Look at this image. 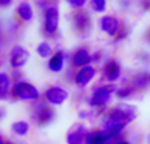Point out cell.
<instances>
[{
	"label": "cell",
	"instance_id": "d4e9b609",
	"mask_svg": "<svg viewBox=\"0 0 150 144\" xmlns=\"http://www.w3.org/2000/svg\"><path fill=\"white\" fill-rule=\"evenodd\" d=\"M0 144H4V143H3V140H1V139H0Z\"/></svg>",
	"mask_w": 150,
	"mask_h": 144
},
{
	"label": "cell",
	"instance_id": "4316f807",
	"mask_svg": "<svg viewBox=\"0 0 150 144\" xmlns=\"http://www.w3.org/2000/svg\"><path fill=\"white\" fill-rule=\"evenodd\" d=\"M0 40H1V33H0Z\"/></svg>",
	"mask_w": 150,
	"mask_h": 144
},
{
	"label": "cell",
	"instance_id": "8fae6325",
	"mask_svg": "<svg viewBox=\"0 0 150 144\" xmlns=\"http://www.w3.org/2000/svg\"><path fill=\"white\" fill-rule=\"evenodd\" d=\"M109 140H111V138L103 130V131L88 132L87 138H86V144H108Z\"/></svg>",
	"mask_w": 150,
	"mask_h": 144
},
{
	"label": "cell",
	"instance_id": "603a6c76",
	"mask_svg": "<svg viewBox=\"0 0 150 144\" xmlns=\"http://www.w3.org/2000/svg\"><path fill=\"white\" fill-rule=\"evenodd\" d=\"M12 3V0H0V4L1 5H9Z\"/></svg>",
	"mask_w": 150,
	"mask_h": 144
},
{
	"label": "cell",
	"instance_id": "d6986e66",
	"mask_svg": "<svg viewBox=\"0 0 150 144\" xmlns=\"http://www.w3.org/2000/svg\"><path fill=\"white\" fill-rule=\"evenodd\" d=\"M37 53H38V56H41L42 58H49L50 56H52L53 50H52V46H50L47 42H41V44H38V46H37Z\"/></svg>",
	"mask_w": 150,
	"mask_h": 144
},
{
	"label": "cell",
	"instance_id": "44dd1931",
	"mask_svg": "<svg viewBox=\"0 0 150 144\" xmlns=\"http://www.w3.org/2000/svg\"><path fill=\"white\" fill-rule=\"evenodd\" d=\"M117 97L119 98H127L129 97L130 94H132V89H129V87H124V89H120L116 91Z\"/></svg>",
	"mask_w": 150,
	"mask_h": 144
},
{
	"label": "cell",
	"instance_id": "5bb4252c",
	"mask_svg": "<svg viewBox=\"0 0 150 144\" xmlns=\"http://www.w3.org/2000/svg\"><path fill=\"white\" fill-rule=\"evenodd\" d=\"M63 61H65V56L63 53L57 52L54 56H52L49 61V69L52 71H61L63 69Z\"/></svg>",
	"mask_w": 150,
	"mask_h": 144
},
{
	"label": "cell",
	"instance_id": "9c48e42d",
	"mask_svg": "<svg viewBox=\"0 0 150 144\" xmlns=\"http://www.w3.org/2000/svg\"><path fill=\"white\" fill-rule=\"evenodd\" d=\"M120 23L116 17H112V16H104L100 20V28L103 29L105 33H108L109 36H115L119 31Z\"/></svg>",
	"mask_w": 150,
	"mask_h": 144
},
{
	"label": "cell",
	"instance_id": "4fadbf2b",
	"mask_svg": "<svg viewBox=\"0 0 150 144\" xmlns=\"http://www.w3.org/2000/svg\"><path fill=\"white\" fill-rule=\"evenodd\" d=\"M53 110L47 106H41V108H38L36 113V119L40 124H47L53 119Z\"/></svg>",
	"mask_w": 150,
	"mask_h": 144
},
{
	"label": "cell",
	"instance_id": "3957f363",
	"mask_svg": "<svg viewBox=\"0 0 150 144\" xmlns=\"http://www.w3.org/2000/svg\"><path fill=\"white\" fill-rule=\"evenodd\" d=\"M115 91V86H103L100 89H96L93 94L90 97L88 103L92 107H103L111 99V94Z\"/></svg>",
	"mask_w": 150,
	"mask_h": 144
},
{
	"label": "cell",
	"instance_id": "8992f818",
	"mask_svg": "<svg viewBox=\"0 0 150 144\" xmlns=\"http://www.w3.org/2000/svg\"><path fill=\"white\" fill-rule=\"evenodd\" d=\"M59 24V12L55 7H49L45 15V29L47 33H54Z\"/></svg>",
	"mask_w": 150,
	"mask_h": 144
},
{
	"label": "cell",
	"instance_id": "277c9868",
	"mask_svg": "<svg viewBox=\"0 0 150 144\" xmlns=\"http://www.w3.org/2000/svg\"><path fill=\"white\" fill-rule=\"evenodd\" d=\"M87 134L88 132L83 124H74L73 128H70V132L67 134V144H84Z\"/></svg>",
	"mask_w": 150,
	"mask_h": 144
},
{
	"label": "cell",
	"instance_id": "ba28073f",
	"mask_svg": "<svg viewBox=\"0 0 150 144\" xmlns=\"http://www.w3.org/2000/svg\"><path fill=\"white\" fill-rule=\"evenodd\" d=\"M95 73L96 71L93 66H84L78 71L76 77H75V83L79 87H86L92 81V78L95 77Z\"/></svg>",
	"mask_w": 150,
	"mask_h": 144
},
{
	"label": "cell",
	"instance_id": "2e32d148",
	"mask_svg": "<svg viewBox=\"0 0 150 144\" xmlns=\"http://www.w3.org/2000/svg\"><path fill=\"white\" fill-rule=\"evenodd\" d=\"M75 24H76V28L79 31H84L86 28L90 26V17L86 12H78L74 17Z\"/></svg>",
	"mask_w": 150,
	"mask_h": 144
},
{
	"label": "cell",
	"instance_id": "484cf974",
	"mask_svg": "<svg viewBox=\"0 0 150 144\" xmlns=\"http://www.w3.org/2000/svg\"><path fill=\"white\" fill-rule=\"evenodd\" d=\"M7 144H13V143H11V142H8V143H7Z\"/></svg>",
	"mask_w": 150,
	"mask_h": 144
},
{
	"label": "cell",
	"instance_id": "e0dca14e",
	"mask_svg": "<svg viewBox=\"0 0 150 144\" xmlns=\"http://www.w3.org/2000/svg\"><path fill=\"white\" fill-rule=\"evenodd\" d=\"M12 131L15 132L16 135H18V136H25L29 131V124L23 120L15 122V123L12 124Z\"/></svg>",
	"mask_w": 150,
	"mask_h": 144
},
{
	"label": "cell",
	"instance_id": "5b68a950",
	"mask_svg": "<svg viewBox=\"0 0 150 144\" xmlns=\"http://www.w3.org/2000/svg\"><path fill=\"white\" fill-rule=\"evenodd\" d=\"M29 57V52L26 49H24L23 46H15L11 50V65L13 68H23L26 62H28Z\"/></svg>",
	"mask_w": 150,
	"mask_h": 144
},
{
	"label": "cell",
	"instance_id": "6da1fadb",
	"mask_svg": "<svg viewBox=\"0 0 150 144\" xmlns=\"http://www.w3.org/2000/svg\"><path fill=\"white\" fill-rule=\"evenodd\" d=\"M136 115H137V110H136L134 106L124 103V105H119L116 108H113L109 113L108 120L112 122V123L125 126V124L130 123L136 118Z\"/></svg>",
	"mask_w": 150,
	"mask_h": 144
},
{
	"label": "cell",
	"instance_id": "7402d4cb",
	"mask_svg": "<svg viewBox=\"0 0 150 144\" xmlns=\"http://www.w3.org/2000/svg\"><path fill=\"white\" fill-rule=\"evenodd\" d=\"M67 1L70 3L71 7H74V8H82L83 5H84L86 0H67Z\"/></svg>",
	"mask_w": 150,
	"mask_h": 144
},
{
	"label": "cell",
	"instance_id": "ac0fdd59",
	"mask_svg": "<svg viewBox=\"0 0 150 144\" xmlns=\"http://www.w3.org/2000/svg\"><path fill=\"white\" fill-rule=\"evenodd\" d=\"M9 90V78L7 74L0 73V99H4Z\"/></svg>",
	"mask_w": 150,
	"mask_h": 144
},
{
	"label": "cell",
	"instance_id": "ffe728a7",
	"mask_svg": "<svg viewBox=\"0 0 150 144\" xmlns=\"http://www.w3.org/2000/svg\"><path fill=\"white\" fill-rule=\"evenodd\" d=\"M91 8L95 12H104L107 8L105 0H91Z\"/></svg>",
	"mask_w": 150,
	"mask_h": 144
},
{
	"label": "cell",
	"instance_id": "cb8c5ba5",
	"mask_svg": "<svg viewBox=\"0 0 150 144\" xmlns=\"http://www.w3.org/2000/svg\"><path fill=\"white\" fill-rule=\"evenodd\" d=\"M117 144H129V143H128V142H119Z\"/></svg>",
	"mask_w": 150,
	"mask_h": 144
},
{
	"label": "cell",
	"instance_id": "30bf717a",
	"mask_svg": "<svg viewBox=\"0 0 150 144\" xmlns=\"http://www.w3.org/2000/svg\"><path fill=\"white\" fill-rule=\"evenodd\" d=\"M120 74H121V69H120V65L116 62V61L111 60L105 63L104 66V76L107 77V79L111 82L119 79Z\"/></svg>",
	"mask_w": 150,
	"mask_h": 144
},
{
	"label": "cell",
	"instance_id": "7c38bea8",
	"mask_svg": "<svg viewBox=\"0 0 150 144\" xmlns=\"http://www.w3.org/2000/svg\"><path fill=\"white\" fill-rule=\"evenodd\" d=\"M91 61H92V57L88 54V52L86 49L76 50V53L74 54V58H73L74 66H76V68H80V69L84 68V66H88Z\"/></svg>",
	"mask_w": 150,
	"mask_h": 144
},
{
	"label": "cell",
	"instance_id": "9a60e30c",
	"mask_svg": "<svg viewBox=\"0 0 150 144\" xmlns=\"http://www.w3.org/2000/svg\"><path fill=\"white\" fill-rule=\"evenodd\" d=\"M17 12H18V16H20L24 21H29L33 17V9H32L29 3H25V1L21 3L17 8Z\"/></svg>",
	"mask_w": 150,
	"mask_h": 144
},
{
	"label": "cell",
	"instance_id": "7a4b0ae2",
	"mask_svg": "<svg viewBox=\"0 0 150 144\" xmlns=\"http://www.w3.org/2000/svg\"><path fill=\"white\" fill-rule=\"evenodd\" d=\"M12 95L23 101H34L38 98L40 93L33 85L28 82H17L12 87Z\"/></svg>",
	"mask_w": 150,
	"mask_h": 144
},
{
	"label": "cell",
	"instance_id": "52a82bcc",
	"mask_svg": "<svg viewBox=\"0 0 150 144\" xmlns=\"http://www.w3.org/2000/svg\"><path fill=\"white\" fill-rule=\"evenodd\" d=\"M47 102L52 103V105H62L66 99L69 98V93L65 89H61V87H50L49 90L45 94Z\"/></svg>",
	"mask_w": 150,
	"mask_h": 144
}]
</instances>
